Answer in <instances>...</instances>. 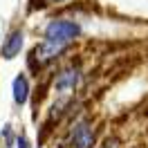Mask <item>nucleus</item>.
Segmentation results:
<instances>
[{
  "instance_id": "1",
  "label": "nucleus",
  "mask_w": 148,
  "mask_h": 148,
  "mask_svg": "<svg viewBox=\"0 0 148 148\" xmlns=\"http://www.w3.org/2000/svg\"><path fill=\"white\" fill-rule=\"evenodd\" d=\"M79 34H81V27H79L76 23H72V20H63V18L52 20L45 29L47 40H58V43H70V40L76 38Z\"/></svg>"
},
{
  "instance_id": "2",
  "label": "nucleus",
  "mask_w": 148,
  "mask_h": 148,
  "mask_svg": "<svg viewBox=\"0 0 148 148\" xmlns=\"http://www.w3.org/2000/svg\"><path fill=\"white\" fill-rule=\"evenodd\" d=\"M65 47H67V43H58V40H47L45 43H40V45L36 47V52L32 54V58H38L40 63H47V61H54L58 54H63Z\"/></svg>"
},
{
  "instance_id": "3",
  "label": "nucleus",
  "mask_w": 148,
  "mask_h": 148,
  "mask_svg": "<svg viewBox=\"0 0 148 148\" xmlns=\"http://www.w3.org/2000/svg\"><path fill=\"white\" fill-rule=\"evenodd\" d=\"M20 49H23V32L14 29L9 36H7V40L2 43V56L11 61V58H16L20 54Z\"/></svg>"
},
{
  "instance_id": "4",
  "label": "nucleus",
  "mask_w": 148,
  "mask_h": 148,
  "mask_svg": "<svg viewBox=\"0 0 148 148\" xmlns=\"http://www.w3.org/2000/svg\"><path fill=\"white\" fill-rule=\"evenodd\" d=\"M72 141L76 148H92L94 144V130L90 128V123H79L74 128V135H72Z\"/></svg>"
},
{
  "instance_id": "5",
  "label": "nucleus",
  "mask_w": 148,
  "mask_h": 148,
  "mask_svg": "<svg viewBox=\"0 0 148 148\" xmlns=\"http://www.w3.org/2000/svg\"><path fill=\"white\" fill-rule=\"evenodd\" d=\"M27 97H29V81H27L25 74H18L14 79V101L18 106H23L27 101Z\"/></svg>"
},
{
  "instance_id": "6",
  "label": "nucleus",
  "mask_w": 148,
  "mask_h": 148,
  "mask_svg": "<svg viewBox=\"0 0 148 148\" xmlns=\"http://www.w3.org/2000/svg\"><path fill=\"white\" fill-rule=\"evenodd\" d=\"M79 83V70H65L58 74L56 79V90L65 92V90H74V85Z\"/></svg>"
},
{
  "instance_id": "7",
  "label": "nucleus",
  "mask_w": 148,
  "mask_h": 148,
  "mask_svg": "<svg viewBox=\"0 0 148 148\" xmlns=\"http://www.w3.org/2000/svg\"><path fill=\"white\" fill-rule=\"evenodd\" d=\"M52 2H58V0H52Z\"/></svg>"
}]
</instances>
